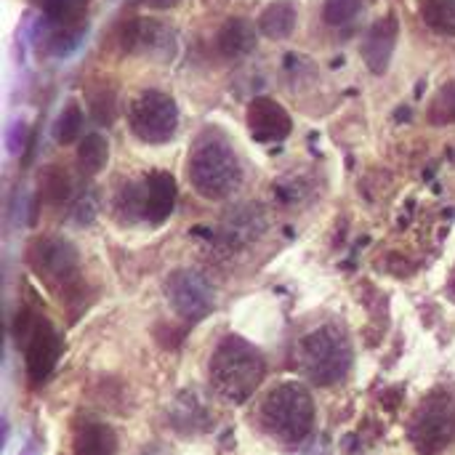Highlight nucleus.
<instances>
[{"label": "nucleus", "instance_id": "obj_23", "mask_svg": "<svg viewBox=\"0 0 455 455\" xmlns=\"http://www.w3.org/2000/svg\"><path fill=\"white\" fill-rule=\"evenodd\" d=\"M360 8H363V0H325L323 19L331 27H341V24H349L352 19H357Z\"/></svg>", "mask_w": 455, "mask_h": 455}, {"label": "nucleus", "instance_id": "obj_9", "mask_svg": "<svg viewBox=\"0 0 455 455\" xmlns=\"http://www.w3.org/2000/svg\"><path fill=\"white\" fill-rule=\"evenodd\" d=\"M165 296H168L173 312L187 320L205 317L216 304V293H213V285L208 283V277H203L200 272H192V269L173 272L165 280Z\"/></svg>", "mask_w": 455, "mask_h": 455}, {"label": "nucleus", "instance_id": "obj_5", "mask_svg": "<svg viewBox=\"0 0 455 455\" xmlns=\"http://www.w3.org/2000/svg\"><path fill=\"white\" fill-rule=\"evenodd\" d=\"M176 205V179L168 171H152L144 181H128L117 197L115 208L123 219H144L149 224H163Z\"/></svg>", "mask_w": 455, "mask_h": 455}, {"label": "nucleus", "instance_id": "obj_15", "mask_svg": "<svg viewBox=\"0 0 455 455\" xmlns=\"http://www.w3.org/2000/svg\"><path fill=\"white\" fill-rule=\"evenodd\" d=\"M168 40L165 27L149 19H131L123 29V48L133 53H155L160 45L168 48Z\"/></svg>", "mask_w": 455, "mask_h": 455}, {"label": "nucleus", "instance_id": "obj_14", "mask_svg": "<svg viewBox=\"0 0 455 455\" xmlns=\"http://www.w3.org/2000/svg\"><path fill=\"white\" fill-rule=\"evenodd\" d=\"M299 21V5L293 0H272L259 13V32L269 40H285Z\"/></svg>", "mask_w": 455, "mask_h": 455}, {"label": "nucleus", "instance_id": "obj_1", "mask_svg": "<svg viewBox=\"0 0 455 455\" xmlns=\"http://www.w3.org/2000/svg\"><path fill=\"white\" fill-rule=\"evenodd\" d=\"M189 181L205 200L229 197L243 181V165L227 136L219 131H203L189 152Z\"/></svg>", "mask_w": 455, "mask_h": 455}, {"label": "nucleus", "instance_id": "obj_16", "mask_svg": "<svg viewBox=\"0 0 455 455\" xmlns=\"http://www.w3.org/2000/svg\"><path fill=\"white\" fill-rule=\"evenodd\" d=\"M72 453L75 455H115L117 453V437L112 432V427L107 424H85L77 429L75 443H72Z\"/></svg>", "mask_w": 455, "mask_h": 455}, {"label": "nucleus", "instance_id": "obj_18", "mask_svg": "<svg viewBox=\"0 0 455 455\" xmlns=\"http://www.w3.org/2000/svg\"><path fill=\"white\" fill-rule=\"evenodd\" d=\"M109 160V144L101 133H88L77 147V165L85 176H96Z\"/></svg>", "mask_w": 455, "mask_h": 455}, {"label": "nucleus", "instance_id": "obj_12", "mask_svg": "<svg viewBox=\"0 0 455 455\" xmlns=\"http://www.w3.org/2000/svg\"><path fill=\"white\" fill-rule=\"evenodd\" d=\"M245 120H248V128L256 141H283L293 131V120L285 112V107L269 96L253 99L248 104Z\"/></svg>", "mask_w": 455, "mask_h": 455}, {"label": "nucleus", "instance_id": "obj_8", "mask_svg": "<svg viewBox=\"0 0 455 455\" xmlns=\"http://www.w3.org/2000/svg\"><path fill=\"white\" fill-rule=\"evenodd\" d=\"M27 261L51 288H72L77 283V251L69 240L37 237L27 248Z\"/></svg>", "mask_w": 455, "mask_h": 455}, {"label": "nucleus", "instance_id": "obj_10", "mask_svg": "<svg viewBox=\"0 0 455 455\" xmlns=\"http://www.w3.org/2000/svg\"><path fill=\"white\" fill-rule=\"evenodd\" d=\"M59 357V336L53 325L43 317H35L27 328V344H24V365L32 384H40L51 376Z\"/></svg>", "mask_w": 455, "mask_h": 455}, {"label": "nucleus", "instance_id": "obj_2", "mask_svg": "<svg viewBox=\"0 0 455 455\" xmlns=\"http://www.w3.org/2000/svg\"><path fill=\"white\" fill-rule=\"evenodd\" d=\"M264 357L243 339H224L211 357V387L227 403H245L264 379Z\"/></svg>", "mask_w": 455, "mask_h": 455}, {"label": "nucleus", "instance_id": "obj_13", "mask_svg": "<svg viewBox=\"0 0 455 455\" xmlns=\"http://www.w3.org/2000/svg\"><path fill=\"white\" fill-rule=\"evenodd\" d=\"M253 45H256V27L248 19L232 16L216 32V51L229 61L248 56L253 51Z\"/></svg>", "mask_w": 455, "mask_h": 455}, {"label": "nucleus", "instance_id": "obj_24", "mask_svg": "<svg viewBox=\"0 0 455 455\" xmlns=\"http://www.w3.org/2000/svg\"><path fill=\"white\" fill-rule=\"evenodd\" d=\"M91 115L99 125H109L115 120V93L109 88H101L99 93L91 96Z\"/></svg>", "mask_w": 455, "mask_h": 455}, {"label": "nucleus", "instance_id": "obj_11", "mask_svg": "<svg viewBox=\"0 0 455 455\" xmlns=\"http://www.w3.org/2000/svg\"><path fill=\"white\" fill-rule=\"evenodd\" d=\"M397 37H400V19L395 13H387V16L376 19L371 24V29L365 32L360 53H363V61L368 64V69L373 75L387 72V67L392 61V53L397 48Z\"/></svg>", "mask_w": 455, "mask_h": 455}, {"label": "nucleus", "instance_id": "obj_3", "mask_svg": "<svg viewBox=\"0 0 455 455\" xmlns=\"http://www.w3.org/2000/svg\"><path fill=\"white\" fill-rule=\"evenodd\" d=\"M261 427L269 437L285 445H299L312 435L315 403L299 384H283L261 405Z\"/></svg>", "mask_w": 455, "mask_h": 455}, {"label": "nucleus", "instance_id": "obj_21", "mask_svg": "<svg viewBox=\"0 0 455 455\" xmlns=\"http://www.w3.org/2000/svg\"><path fill=\"white\" fill-rule=\"evenodd\" d=\"M83 131V109L77 101H69L61 115L56 117V125H53V136L59 144H72Z\"/></svg>", "mask_w": 455, "mask_h": 455}, {"label": "nucleus", "instance_id": "obj_25", "mask_svg": "<svg viewBox=\"0 0 455 455\" xmlns=\"http://www.w3.org/2000/svg\"><path fill=\"white\" fill-rule=\"evenodd\" d=\"M147 8H157V11H163V8H173V5H179L181 0H141Z\"/></svg>", "mask_w": 455, "mask_h": 455}, {"label": "nucleus", "instance_id": "obj_7", "mask_svg": "<svg viewBox=\"0 0 455 455\" xmlns=\"http://www.w3.org/2000/svg\"><path fill=\"white\" fill-rule=\"evenodd\" d=\"M455 437V400L448 392L432 395L416 413L411 440L419 453L435 455L445 451Z\"/></svg>", "mask_w": 455, "mask_h": 455}, {"label": "nucleus", "instance_id": "obj_19", "mask_svg": "<svg viewBox=\"0 0 455 455\" xmlns=\"http://www.w3.org/2000/svg\"><path fill=\"white\" fill-rule=\"evenodd\" d=\"M72 192V181L67 176V171L61 165H48L40 173V200L48 205H61L69 200Z\"/></svg>", "mask_w": 455, "mask_h": 455}, {"label": "nucleus", "instance_id": "obj_4", "mask_svg": "<svg viewBox=\"0 0 455 455\" xmlns=\"http://www.w3.org/2000/svg\"><path fill=\"white\" fill-rule=\"evenodd\" d=\"M301 371L320 387H333L347 379L352 349L339 328H317L299 344Z\"/></svg>", "mask_w": 455, "mask_h": 455}, {"label": "nucleus", "instance_id": "obj_26", "mask_svg": "<svg viewBox=\"0 0 455 455\" xmlns=\"http://www.w3.org/2000/svg\"><path fill=\"white\" fill-rule=\"evenodd\" d=\"M141 455H168L163 448H149V451H144Z\"/></svg>", "mask_w": 455, "mask_h": 455}, {"label": "nucleus", "instance_id": "obj_17", "mask_svg": "<svg viewBox=\"0 0 455 455\" xmlns=\"http://www.w3.org/2000/svg\"><path fill=\"white\" fill-rule=\"evenodd\" d=\"M419 16L432 32L455 37V0H421Z\"/></svg>", "mask_w": 455, "mask_h": 455}, {"label": "nucleus", "instance_id": "obj_20", "mask_svg": "<svg viewBox=\"0 0 455 455\" xmlns=\"http://www.w3.org/2000/svg\"><path fill=\"white\" fill-rule=\"evenodd\" d=\"M40 8L53 24L64 29V27H72L77 19H83L88 0H40Z\"/></svg>", "mask_w": 455, "mask_h": 455}, {"label": "nucleus", "instance_id": "obj_22", "mask_svg": "<svg viewBox=\"0 0 455 455\" xmlns=\"http://www.w3.org/2000/svg\"><path fill=\"white\" fill-rule=\"evenodd\" d=\"M429 123L432 125H453L455 123V83H448L437 91L429 104Z\"/></svg>", "mask_w": 455, "mask_h": 455}, {"label": "nucleus", "instance_id": "obj_6", "mask_svg": "<svg viewBox=\"0 0 455 455\" xmlns=\"http://www.w3.org/2000/svg\"><path fill=\"white\" fill-rule=\"evenodd\" d=\"M128 125L139 141L165 144L173 139L179 128V107L168 93L149 88L139 99H133L128 109Z\"/></svg>", "mask_w": 455, "mask_h": 455}]
</instances>
